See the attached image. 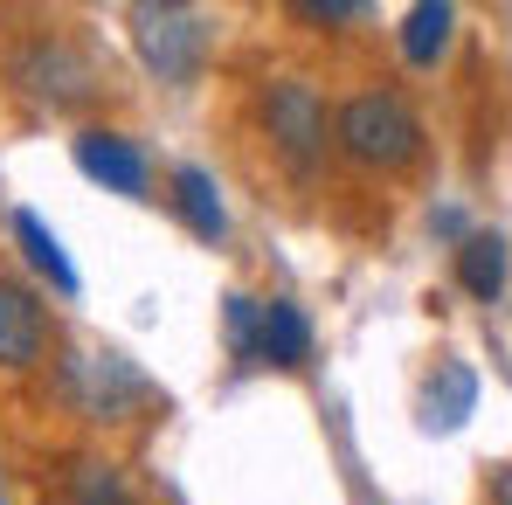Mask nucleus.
Returning a JSON list of instances; mask_svg holds the SVG:
<instances>
[{"label":"nucleus","mask_w":512,"mask_h":505,"mask_svg":"<svg viewBox=\"0 0 512 505\" xmlns=\"http://www.w3.org/2000/svg\"><path fill=\"white\" fill-rule=\"evenodd\" d=\"M340 146L367 167H409L423 153V125L395 90H360L340 111Z\"/></svg>","instance_id":"obj_1"},{"label":"nucleus","mask_w":512,"mask_h":505,"mask_svg":"<svg viewBox=\"0 0 512 505\" xmlns=\"http://www.w3.org/2000/svg\"><path fill=\"white\" fill-rule=\"evenodd\" d=\"M132 42L160 84H187L208 56V14L194 7H132Z\"/></svg>","instance_id":"obj_2"},{"label":"nucleus","mask_w":512,"mask_h":505,"mask_svg":"<svg viewBox=\"0 0 512 505\" xmlns=\"http://www.w3.org/2000/svg\"><path fill=\"white\" fill-rule=\"evenodd\" d=\"M63 395H70L84 416H125L132 402L153 395V381H146L125 353H70V360H63Z\"/></svg>","instance_id":"obj_3"},{"label":"nucleus","mask_w":512,"mask_h":505,"mask_svg":"<svg viewBox=\"0 0 512 505\" xmlns=\"http://www.w3.org/2000/svg\"><path fill=\"white\" fill-rule=\"evenodd\" d=\"M270 139L284 146L291 167H312V153L326 146V104L312 97V84H270Z\"/></svg>","instance_id":"obj_4"},{"label":"nucleus","mask_w":512,"mask_h":505,"mask_svg":"<svg viewBox=\"0 0 512 505\" xmlns=\"http://www.w3.org/2000/svg\"><path fill=\"white\" fill-rule=\"evenodd\" d=\"M42 353H49V305H42L35 291H21V284L0 277V367L21 374V367H35Z\"/></svg>","instance_id":"obj_5"},{"label":"nucleus","mask_w":512,"mask_h":505,"mask_svg":"<svg viewBox=\"0 0 512 505\" xmlns=\"http://www.w3.org/2000/svg\"><path fill=\"white\" fill-rule=\"evenodd\" d=\"M14 77L35 90V97H49V104H77V97L97 90V70H90L70 42H35V49L14 63Z\"/></svg>","instance_id":"obj_6"},{"label":"nucleus","mask_w":512,"mask_h":505,"mask_svg":"<svg viewBox=\"0 0 512 505\" xmlns=\"http://www.w3.org/2000/svg\"><path fill=\"white\" fill-rule=\"evenodd\" d=\"M77 167L104 180L111 194H146V153L118 132H77Z\"/></svg>","instance_id":"obj_7"},{"label":"nucleus","mask_w":512,"mask_h":505,"mask_svg":"<svg viewBox=\"0 0 512 505\" xmlns=\"http://www.w3.org/2000/svg\"><path fill=\"white\" fill-rule=\"evenodd\" d=\"M256 360L263 367H305L312 360V326L291 298H263V319H256Z\"/></svg>","instance_id":"obj_8"},{"label":"nucleus","mask_w":512,"mask_h":505,"mask_svg":"<svg viewBox=\"0 0 512 505\" xmlns=\"http://www.w3.org/2000/svg\"><path fill=\"white\" fill-rule=\"evenodd\" d=\"M471 409H478V374L464 360H436V374L423 381V402H416L423 429H457Z\"/></svg>","instance_id":"obj_9"},{"label":"nucleus","mask_w":512,"mask_h":505,"mask_svg":"<svg viewBox=\"0 0 512 505\" xmlns=\"http://www.w3.org/2000/svg\"><path fill=\"white\" fill-rule=\"evenodd\" d=\"M173 208H180V222H187V229H194L201 243H222V236H229V215H222L215 173L180 167V173H173Z\"/></svg>","instance_id":"obj_10"},{"label":"nucleus","mask_w":512,"mask_h":505,"mask_svg":"<svg viewBox=\"0 0 512 505\" xmlns=\"http://www.w3.org/2000/svg\"><path fill=\"white\" fill-rule=\"evenodd\" d=\"M457 284L492 305L506 291V236H464L457 243Z\"/></svg>","instance_id":"obj_11"},{"label":"nucleus","mask_w":512,"mask_h":505,"mask_svg":"<svg viewBox=\"0 0 512 505\" xmlns=\"http://www.w3.org/2000/svg\"><path fill=\"white\" fill-rule=\"evenodd\" d=\"M14 236H21V250H28V263H35V270H42V277H49L56 291H77V263L63 256V243H56V229H49L42 215H28V208H21V215H14Z\"/></svg>","instance_id":"obj_12"},{"label":"nucleus","mask_w":512,"mask_h":505,"mask_svg":"<svg viewBox=\"0 0 512 505\" xmlns=\"http://www.w3.org/2000/svg\"><path fill=\"white\" fill-rule=\"evenodd\" d=\"M450 28H457V7H450V0L409 7V21H402V56H409V63H436L443 42H450Z\"/></svg>","instance_id":"obj_13"},{"label":"nucleus","mask_w":512,"mask_h":505,"mask_svg":"<svg viewBox=\"0 0 512 505\" xmlns=\"http://www.w3.org/2000/svg\"><path fill=\"white\" fill-rule=\"evenodd\" d=\"M222 319H229V353H236V360H256V319H263V298L229 291V298H222Z\"/></svg>","instance_id":"obj_14"},{"label":"nucleus","mask_w":512,"mask_h":505,"mask_svg":"<svg viewBox=\"0 0 512 505\" xmlns=\"http://www.w3.org/2000/svg\"><path fill=\"white\" fill-rule=\"evenodd\" d=\"M70 505H125L118 471H111V464H77V478H70Z\"/></svg>","instance_id":"obj_15"},{"label":"nucleus","mask_w":512,"mask_h":505,"mask_svg":"<svg viewBox=\"0 0 512 505\" xmlns=\"http://www.w3.org/2000/svg\"><path fill=\"white\" fill-rule=\"evenodd\" d=\"M298 14H305V21H360L353 0H298Z\"/></svg>","instance_id":"obj_16"},{"label":"nucleus","mask_w":512,"mask_h":505,"mask_svg":"<svg viewBox=\"0 0 512 505\" xmlns=\"http://www.w3.org/2000/svg\"><path fill=\"white\" fill-rule=\"evenodd\" d=\"M485 499H492V505H512V464H499V471H492V492H485Z\"/></svg>","instance_id":"obj_17"}]
</instances>
